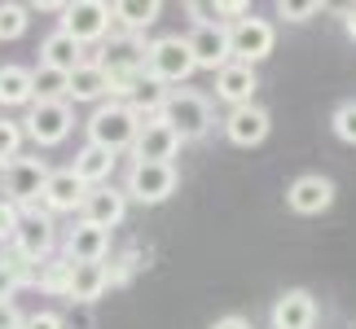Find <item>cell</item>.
<instances>
[{
  "mask_svg": "<svg viewBox=\"0 0 356 329\" xmlns=\"http://www.w3.org/2000/svg\"><path fill=\"white\" fill-rule=\"evenodd\" d=\"M136 136H141V119H136L123 101H102L88 115V145L111 149L115 158L123 154V149L136 145Z\"/></svg>",
  "mask_w": 356,
  "mask_h": 329,
  "instance_id": "cell-1",
  "label": "cell"
},
{
  "mask_svg": "<svg viewBox=\"0 0 356 329\" xmlns=\"http://www.w3.org/2000/svg\"><path fill=\"white\" fill-rule=\"evenodd\" d=\"M159 119L168 123V128L181 136V141H198V136L211 132L216 110H211V101L202 97V92H194V88H172V92H168V106H163Z\"/></svg>",
  "mask_w": 356,
  "mask_h": 329,
  "instance_id": "cell-2",
  "label": "cell"
},
{
  "mask_svg": "<svg viewBox=\"0 0 356 329\" xmlns=\"http://www.w3.org/2000/svg\"><path fill=\"white\" fill-rule=\"evenodd\" d=\"M194 71H198V66H194V53H189V40L159 35V40H149V44H145V75L159 79L163 88L185 84Z\"/></svg>",
  "mask_w": 356,
  "mask_h": 329,
  "instance_id": "cell-3",
  "label": "cell"
},
{
  "mask_svg": "<svg viewBox=\"0 0 356 329\" xmlns=\"http://www.w3.org/2000/svg\"><path fill=\"white\" fill-rule=\"evenodd\" d=\"M176 162H132L128 167V180H123V194L141 207H159L176 194Z\"/></svg>",
  "mask_w": 356,
  "mask_h": 329,
  "instance_id": "cell-4",
  "label": "cell"
},
{
  "mask_svg": "<svg viewBox=\"0 0 356 329\" xmlns=\"http://www.w3.org/2000/svg\"><path fill=\"white\" fill-rule=\"evenodd\" d=\"M53 242H58V233H53V215L44 207H26L18 233H13V255H18L26 268H31V264H49Z\"/></svg>",
  "mask_w": 356,
  "mask_h": 329,
  "instance_id": "cell-5",
  "label": "cell"
},
{
  "mask_svg": "<svg viewBox=\"0 0 356 329\" xmlns=\"http://www.w3.org/2000/svg\"><path fill=\"white\" fill-rule=\"evenodd\" d=\"M53 167L44 158H13L5 167V198L13 207H40V198H44V185H49Z\"/></svg>",
  "mask_w": 356,
  "mask_h": 329,
  "instance_id": "cell-6",
  "label": "cell"
},
{
  "mask_svg": "<svg viewBox=\"0 0 356 329\" xmlns=\"http://www.w3.org/2000/svg\"><path fill=\"white\" fill-rule=\"evenodd\" d=\"M71 101H31V110H26V119H22V132L31 136L35 145H58L71 136Z\"/></svg>",
  "mask_w": 356,
  "mask_h": 329,
  "instance_id": "cell-7",
  "label": "cell"
},
{
  "mask_svg": "<svg viewBox=\"0 0 356 329\" xmlns=\"http://www.w3.org/2000/svg\"><path fill=\"white\" fill-rule=\"evenodd\" d=\"M111 26H115V13L102 0H75V5L62 9V31L79 40V44H97V40H106Z\"/></svg>",
  "mask_w": 356,
  "mask_h": 329,
  "instance_id": "cell-8",
  "label": "cell"
},
{
  "mask_svg": "<svg viewBox=\"0 0 356 329\" xmlns=\"http://www.w3.org/2000/svg\"><path fill=\"white\" fill-rule=\"evenodd\" d=\"M229 44H234V62H264L273 44H277V31H273L268 18H255V13H246V18H238L234 26H229Z\"/></svg>",
  "mask_w": 356,
  "mask_h": 329,
  "instance_id": "cell-9",
  "label": "cell"
},
{
  "mask_svg": "<svg viewBox=\"0 0 356 329\" xmlns=\"http://www.w3.org/2000/svg\"><path fill=\"white\" fill-rule=\"evenodd\" d=\"M185 40H189V53H194V66H202V71H225L234 62L229 26H194Z\"/></svg>",
  "mask_w": 356,
  "mask_h": 329,
  "instance_id": "cell-10",
  "label": "cell"
},
{
  "mask_svg": "<svg viewBox=\"0 0 356 329\" xmlns=\"http://www.w3.org/2000/svg\"><path fill=\"white\" fill-rule=\"evenodd\" d=\"M286 207H291L295 215H321L334 207V185L325 180V176H299V180H291V189H286Z\"/></svg>",
  "mask_w": 356,
  "mask_h": 329,
  "instance_id": "cell-11",
  "label": "cell"
},
{
  "mask_svg": "<svg viewBox=\"0 0 356 329\" xmlns=\"http://www.w3.org/2000/svg\"><path fill=\"white\" fill-rule=\"evenodd\" d=\"M123 215H128V194L115 185H97V189H88V198H84V211H79V219H88V224H97L111 233L115 224H123Z\"/></svg>",
  "mask_w": 356,
  "mask_h": 329,
  "instance_id": "cell-12",
  "label": "cell"
},
{
  "mask_svg": "<svg viewBox=\"0 0 356 329\" xmlns=\"http://www.w3.org/2000/svg\"><path fill=\"white\" fill-rule=\"evenodd\" d=\"M84 198H88V185L79 180L71 167L53 171L49 185H44V198H40V207L49 215H62V211H84Z\"/></svg>",
  "mask_w": 356,
  "mask_h": 329,
  "instance_id": "cell-13",
  "label": "cell"
},
{
  "mask_svg": "<svg viewBox=\"0 0 356 329\" xmlns=\"http://www.w3.org/2000/svg\"><path fill=\"white\" fill-rule=\"evenodd\" d=\"M268 128H273V119H268V110L264 106H238V110H229L225 115V136L234 145H242V149H251V145H259L268 136Z\"/></svg>",
  "mask_w": 356,
  "mask_h": 329,
  "instance_id": "cell-14",
  "label": "cell"
},
{
  "mask_svg": "<svg viewBox=\"0 0 356 329\" xmlns=\"http://www.w3.org/2000/svg\"><path fill=\"white\" fill-rule=\"evenodd\" d=\"M181 145H185V141H181V136H176L163 119H149V123H141V136H136L132 154H136V162H172Z\"/></svg>",
  "mask_w": 356,
  "mask_h": 329,
  "instance_id": "cell-15",
  "label": "cell"
},
{
  "mask_svg": "<svg viewBox=\"0 0 356 329\" xmlns=\"http://www.w3.org/2000/svg\"><path fill=\"white\" fill-rule=\"evenodd\" d=\"M255 88H259V75H255V66H246V62H229L225 71H216V97L229 101V110L251 106Z\"/></svg>",
  "mask_w": 356,
  "mask_h": 329,
  "instance_id": "cell-16",
  "label": "cell"
},
{
  "mask_svg": "<svg viewBox=\"0 0 356 329\" xmlns=\"http://www.w3.org/2000/svg\"><path fill=\"white\" fill-rule=\"evenodd\" d=\"M106 255H111V233L106 228L79 219V224L66 233V259H71V264H102Z\"/></svg>",
  "mask_w": 356,
  "mask_h": 329,
  "instance_id": "cell-17",
  "label": "cell"
},
{
  "mask_svg": "<svg viewBox=\"0 0 356 329\" xmlns=\"http://www.w3.org/2000/svg\"><path fill=\"white\" fill-rule=\"evenodd\" d=\"M317 325V298L308 290H286L273 303V329H312Z\"/></svg>",
  "mask_w": 356,
  "mask_h": 329,
  "instance_id": "cell-18",
  "label": "cell"
},
{
  "mask_svg": "<svg viewBox=\"0 0 356 329\" xmlns=\"http://www.w3.org/2000/svg\"><path fill=\"white\" fill-rule=\"evenodd\" d=\"M40 66H49V71H62V75H75L79 66H84V44L79 40H71L58 26L44 44H40Z\"/></svg>",
  "mask_w": 356,
  "mask_h": 329,
  "instance_id": "cell-19",
  "label": "cell"
},
{
  "mask_svg": "<svg viewBox=\"0 0 356 329\" xmlns=\"http://www.w3.org/2000/svg\"><path fill=\"white\" fill-rule=\"evenodd\" d=\"M106 290H111V268L106 264H71V290H66L71 303H92Z\"/></svg>",
  "mask_w": 356,
  "mask_h": 329,
  "instance_id": "cell-20",
  "label": "cell"
},
{
  "mask_svg": "<svg viewBox=\"0 0 356 329\" xmlns=\"http://www.w3.org/2000/svg\"><path fill=\"white\" fill-rule=\"evenodd\" d=\"M66 101H111V79H106L102 62H84L79 71L71 75V92H66Z\"/></svg>",
  "mask_w": 356,
  "mask_h": 329,
  "instance_id": "cell-21",
  "label": "cell"
},
{
  "mask_svg": "<svg viewBox=\"0 0 356 329\" xmlns=\"http://www.w3.org/2000/svg\"><path fill=\"white\" fill-rule=\"evenodd\" d=\"M115 162H119V158L111 154V149H102V145H84V149L75 154L71 171H75V176H79V180H84L88 189H97V185H106V180H111Z\"/></svg>",
  "mask_w": 356,
  "mask_h": 329,
  "instance_id": "cell-22",
  "label": "cell"
},
{
  "mask_svg": "<svg viewBox=\"0 0 356 329\" xmlns=\"http://www.w3.org/2000/svg\"><path fill=\"white\" fill-rule=\"evenodd\" d=\"M35 101V79L26 66H0V106H31Z\"/></svg>",
  "mask_w": 356,
  "mask_h": 329,
  "instance_id": "cell-23",
  "label": "cell"
},
{
  "mask_svg": "<svg viewBox=\"0 0 356 329\" xmlns=\"http://www.w3.org/2000/svg\"><path fill=\"white\" fill-rule=\"evenodd\" d=\"M111 13H115V22L123 26V31L141 35L145 26H154V22H159L163 5H159V0H119V5H111Z\"/></svg>",
  "mask_w": 356,
  "mask_h": 329,
  "instance_id": "cell-24",
  "label": "cell"
},
{
  "mask_svg": "<svg viewBox=\"0 0 356 329\" xmlns=\"http://www.w3.org/2000/svg\"><path fill=\"white\" fill-rule=\"evenodd\" d=\"M246 9L242 0H189V18H194V26H225V18H246Z\"/></svg>",
  "mask_w": 356,
  "mask_h": 329,
  "instance_id": "cell-25",
  "label": "cell"
},
{
  "mask_svg": "<svg viewBox=\"0 0 356 329\" xmlns=\"http://www.w3.org/2000/svg\"><path fill=\"white\" fill-rule=\"evenodd\" d=\"M31 79H35V101H66V92H71V75L49 71V66H35Z\"/></svg>",
  "mask_w": 356,
  "mask_h": 329,
  "instance_id": "cell-26",
  "label": "cell"
},
{
  "mask_svg": "<svg viewBox=\"0 0 356 329\" xmlns=\"http://www.w3.org/2000/svg\"><path fill=\"white\" fill-rule=\"evenodd\" d=\"M26 281H31V268H26L22 259H13V264H0V303H13V294H18Z\"/></svg>",
  "mask_w": 356,
  "mask_h": 329,
  "instance_id": "cell-27",
  "label": "cell"
},
{
  "mask_svg": "<svg viewBox=\"0 0 356 329\" xmlns=\"http://www.w3.org/2000/svg\"><path fill=\"white\" fill-rule=\"evenodd\" d=\"M22 123L13 119H0V167H9L13 158H22Z\"/></svg>",
  "mask_w": 356,
  "mask_h": 329,
  "instance_id": "cell-28",
  "label": "cell"
},
{
  "mask_svg": "<svg viewBox=\"0 0 356 329\" xmlns=\"http://www.w3.org/2000/svg\"><path fill=\"white\" fill-rule=\"evenodd\" d=\"M26 13H31L26 5H13V0H5V5H0V40H18V35L26 31V22H31Z\"/></svg>",
  "mask_w": 356,
  "mask_h": 329,
  "instance_id": "cell-29",
  "label": "cell"
},
{
  "mask_svg": "<svg viewBox=\"0 0 356 329\" xmlns=\"http://www.w3.org/2000/svg\"><path fill=\"white\" fill-rule=\"evenodd\" d=\"M40 285H44L49 294H66L71 290V259H58V264H49L40 272Z\"/></svg>",
  "mask_w": 356,
  "mask_h": 329,
  "instance_id": "cell-30",
  "label": "cell"
},
{
  "mask_svg": "<svg viewBox=\"0 0 356 329\" xmlns=\"http://www.w3.org/2000/svg\"><path fill=\"white\" fill-rule=\"evenodd\" d=\"M330 128H334V136H339V141H348V145H356V101H343V106L334 110Z\"/></svg>",
  "mask_w": 356,
  "mask_h": 329,
  "instance_id": "cell-31",
  "label": "cell"
},
{
  "mask_svg": "<svg viewBox=\"0 0 356 329\" xmlns=\"http://www.w3.org/2000/svg\"><path fill=\"white\" fill-rule=\"evenodd\" d=\"M317 13H321V0H282L277 5V18H286V22H308Z\"/></svg>",
  "mask_w": 356,
  "mask_h": 329,
  "instance_id": "cell-32",
  "label": "cell"
},
{
  "mask_svg": "<svg viewBox=\"0 0 356 329\" xmlns=\"http://www.w3.org/2000/svg\"><path fill=\"white\" fill-rule=\"evenodd\" d=\"M18 224H22V207H13L9 198H0V242H13Z\"/></svg>",
  "mask_w": 356,
  "mask_h": 329,
  "instance_id": "cell-33",
  "label": "cell"
},
{
  "mask_svg": "<svg viewBox=\"0 0 356 329\" xmlns=\"http://www.w3.org/2000/svg\"><path fill=\"white\" fill-rule=\"evenodd\" d=\"M22 329H66V321L58 317V312H35V317H26Z\"/></svg>",
  "mask_w": 356,
  "mask_h": 329,
  "instance_id": "cell-34",
  "label": "cell"
},
{
  "mask_svg": "<svg viewBox=\"0 0 356 329\" xmlns=\"http://www.w3.org/2000/svg\"><path fill=\"white\" fill-rule=\"evenodd\" d=\"M26 325V317L13 303H0V329H22Z\"/></svg>",
  "mask_w": 356,
  "mask_h": 329,
  "instance_id": "cell-35",
  "label": "cell"
},
{
  "mask_svg": "<svg viewBox=\"0 0 356 329\" xmlns=\"http://www.w3.org/2000/svg\"><path fill=\"white\" fill-rule=\"evenodd\" d=\"M211 329H251V321L246 317H220V321H211Z\"/></svg>",
  "mask_w": 356,
  "mask_h": 329,
  "instance_id": "cell-36",
  "label": "cell"
},
{
  "mask_svg": "<svg viewBox=\"0 0 356 329\" xmlns=\"http://www.w3.org/2000/svg\"><path fill=\"white\" fill-rule=\"evenodd\" d=\"M343 26H348V35L356 40V5H348V9H343Z\"/></svg>",
  "mask_w": 356,
  "mask_h": 329,
  "instance_id": "cell-37",
  "label": "cell"
}]
</instances>
